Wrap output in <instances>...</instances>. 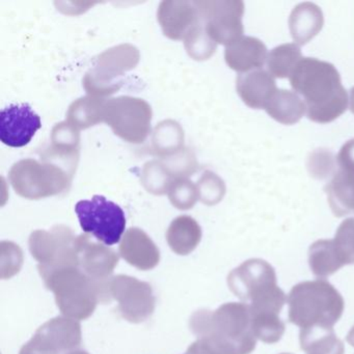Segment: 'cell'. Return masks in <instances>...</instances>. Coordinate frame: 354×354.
Masks as SVG:
<instances>
[{"label": "cell", "instance_id": "obj_1", "mask_svg": "<svg viewBox=\"0 0 354 354\" xmlns=\"http://www.w3.org/2000/svg\"><path fill=\"white\" fill-rule=\"evenodd\" d=\"M289 80L294 92L304 99L310 121L331 123L347 111V91L333 64L302 57Z\"/></svg>", "mask_w": 354, "mask_h": 354}, {"label": "cell", "instance_id": "obj_2", "mask_svg": "<svg viewBox=\"0 0 354 354\" xmlns=\"http://www.w3.org/2000/svg\"><path fill=\"white\" fill-rule=\"evenodd\" d=\"M190 329L198 337H208L230 354H250L257 346L250 306L227 302L217 310H200L190 318Z\"/></svg>", "mask_w": 354, "mask_h": 354}, {"label": "cell", "instance_id": "obj_3", "mask_svg": "<svg viewBox=\"0 0 354 354\" xmlns=\"http://www.w3.org/2000/svg\"><path fill=\"white\" fill-rule=\"evenodd\" d=\"M288 306L289 322L300 329L333 328L345 310L343 296L324 279L294 286L288 296Z\"/></svg>", "mask_w": 354, "mask_h": 354}, {"label": "cell", "instance_id": "obj_4", "mask_svg": "<svg viewBox=\"0 0 354 354\" xmlns=\"http://www.w3.org/2000/svg\"><path fill=\"white\" fill-rule=\"evenodd\" d=\"M227 286L252 314L279 315L287 301L277 285L275 269L263 259H250L233 269L227 275Z\"/></svg>", "mask_w": 354, "mask_h": 354}, {"label": "cell", "instance_id": "obj_5", "mask_svg": "<svg viewBox=\"0 0 354 354\" xmlns=\"http://www.w3.org/2000/svg\"><path fill=\"white\" fill-rule=\"evenodd\" d=\"M40 275L47 289L55 294L57 308L68 318L77 321L90 318L102 300L100 287L76 265L53 269Z\"/></svg>", "mask_w": 354, "mask_h": 354}, {"label": "cell", "instance_id": "obj_6", "mask_svg": "<svg viewBox=\"0 0 354 354\" xmlns=\"http://www.w3.org/2000/svg\"><path fill=\"white\" fill-rule=\"evenodd\" d=\"M74 174L62 165L41 158L18 161L10 171V182L16 194L28 200H40L68 192Z\"/></svg>", "mask_w": 354, "mask_h": 354}, {"label": "cell", "instance_id": "obj_7", "mask_svg": "<svg viewBox=\"0 0 354 354\" xmlns=\"http://www.w3.org/2000/svg\"><path fill=\"white\" fill-rule=\"evenodd\" d=\"M140 62V51L133 45L113 47L99 55L84 78V88L90 96L106 98L123 86L122 77Z\"/></svg>", "mask_w": 354, "mask_h": 354}, {"label": "cell", "instance_id": "obj_8", "mask_svg": "<svg viewBox=\"0 0 354 354\" xmlns=\"http://www.w3.org/2000/svg\"><path fill=\"white\" fill-rule=\"evenodd\" d=\"M152 109L147 101L130 96L109 99L103 109V122L115 136L130 144H142L151 132Z\"/></svg>", "mask_w": 354, "mask_h": 354}, {"label": "cell", "instance_id": "obj_9", "mask_svg": "<svg viewBox=\"0 0 354 354\" xmlns=\"http://www.w3.org/2000/svg\"><path fill=\"white\" fill-rule=\"evenodd\" d=\"M75 212L84 233L94 236L98 241L111 246L119 243L126 227L123 209L102 196H94L92 200L80 201Z\"/></svg>", "mask_w": 354, "mask_h": 354}, {"label": "cell", "instance_id": "obj_10", "mask_svg": "<svg viewBox=\"0 0 354 354\" xmlns=\"http://www.w3.org/2000/svg\"><path fill=\"white\" fill-rule=\"evenodd\" d=\"M77 236L66 225L53 227L50 231L32 232L28 240L30 254L39 262V272L76 265L75 241Z\"/></svg>", "mask_w": 354, "mask_h": 354}, {"label": "cell", "instance_id": "obj_11", "mask_svg": "<svg viewBox=\"0 0 354 354\" xmlns=\"http://www.w3.org/2000/svg\"><path fill=\"white\" fill-rule=\"evenodd\" d=\"M207 34L225 47L243 37L244 3L239 0L196 1Z\"/></svg>", "mask_w": 354, "mask_h": 354}, {"label": "cell", "instance_id": "obj_12", "mask_svg": "<svg viewBox=\"0 0 354 354\" xmlns=\"http://www.w3.org/2000/svg\"><path fill=\"white\" fill-rule=\"evenodd\" d=\"M109 299L118 302V310L130 323L148 320L155 310L156 297L152 286L129 275L113 277L109 283Z\"/></svg>", "mask_w": 354, "mask_h": 354}, {"label": "cell", "instance_id": "obj_13", "mask_svg": "<svg viewBox=\"0 0 354 354\" xmlns=\"http://www.w3.org/2000/svg\"><path fill=\"white\" fill-rule=\"evenodd\" d=\"M82 325L77 320L55 317L38 328L19 354L69 353L82 344Z\"/></svg>", "mask_w": 354, "mask_h": 354}, {"label": "cell", "instance_id": "obj_14", "mask_svg": "<svg viewBox=\"0 0 354 354\" xmlns=\"http://www.w3.org/2000/svg\"><path fill=\"white\" fill-rule=\"evenodd\" d=\"M75 252L78 268L100 287L101 302L111 301L109 283L119 264V254L105 244L95 241L88 234L76 237Z\"/></svg>", "mask_w": 354, "mask_h": 354}, {"label": "cell", "instance_id": "obj_15", "mask_svg": "<svg viewBox=\"0 0 354 354\" xmlns=\"http://www.w3.org/2000/svg\"><path fill=\"white\" fill-rule=\"evenodd\" d=\"M41 127V118L28 104H11L0 113V140L12 148L30 144Z\"/></svg>", "mask_w": 354, "mask_h": 354}, {"label": "cell", "instance_id": "obj_16", "mask_svg": "<svg viewBox=\"0 0 354 354\" xmlns=\"http://www.w3.org/2000/svg\"><path fill=\"white\" fill-rule=\"evenodd\" d=\"M157 19L163 34L171 40H185L200 22V12L196 1L175 0L162 1L157 12Z\"/></svg>", "mask_w": 354, "mask_h": 354}, {"label": "cell", "instance_id": "obj_17", "mask_svg": "<svg viewBox=\"0 0 354 354\" xmlns=\"http://www.w3.org/2000/svg\"><path fill=\"white\" fill-rule=\"evenodd\" d=\"M122 258L140 270L154 269L160 262V252L150 236L138 227H131L122 238L119 248Z\"/></svg>", "mask_w": 354, "mask_h": 354}, {"label": "cell", "instance_id": "obj_18", "mask_svg": "<svg viewBox=\"0 0 354 354\" xmlns=\"http://www.w3.org/2000/svg\"><path fill=\"white\" fill-rule=\"evenodd\" d=\"M267 57L264 43L254 37L243 36L225 47V63L240 74L262 69Z\"/></svg>", "mask_w": 354, "mask_h": 354}, {"label": "cell", "instance_id": "obj_19", "mask_svg": "<svg viewBox=\"0 0 354 354\" xmlns=\"http://www.w3.org/2000/svg\"><path fill=\"white\" fill-rule=\"evenodd\" d=\"M236 88L241 100L252 109H265L277 91L274 77L263 69L239 74Z\"/></svg>", "mask_w": 354, "mask_h": 354}, {"label": "cell", "instance_id": "obj_20", "mask_svg": "<svg viewBox=\"0 0 354 354\" xmlns=\"http://www.w3.org/2000/svg\"><path fill=\"white\" fill-rule=\"evenodd\" d=\"M324 24L322 10L313 3H302L292 10L289 30L296 44H308L322 30Z\"/></svg>", "mask_w": 354, "mask_h": 354}, {"label": "cell", "instance_id": "obj_21", "mask_svg": "<svg viewBox=\"0 0 354 354\" xmlns=\"http://www.w3.org/2000/svg\"><path fill=\"white\" fill-rule=\"evenodd\" d=\"M324 190L335 216L354 213V173L337 169Z\"/></svg>", "mask_w": 354, "mask_h": 354}, {"label": "cell", "instance_id": "obj_22", "mask_svg": "<svg viewBox=\"0 0 354 354\" xmlns=\"http://www.w3.org/2000/svg\"><path fill=\"white\" fill-rule=\"evenodd\" d=\"M169 248L179 256L192 254L202 240V229L198 221L188 215H181L171 221L167 232Z\"/></svg>", "mask_w": 354, "mask_h": 354}, {"label": "cell", "instance_id": "obj_23", "mask_svg": "<svg viewBox=\"0 0 354 354\" xmlns=\"http://www.w3.org/2000/svg\"><path fill=\"white\" fill-rule=\"evenodd\" d=\"M265 111L269 117L279 123L294 125L306 115V107L304 100L295 92L277 90L267 103Z\"/></svg>", "mask_w": 354, "mask_h": 354}, {"label": "cell", "instance_id": "obj_24", "mask_svg": "<svg viewBox=\"0 0 354 354\" xmlns=\"http://www.w3.org/2000/svg\"><path fill=\"white\" fill-rule=\"evenodd\" d=\"M300 348L306 354H344L345 346L333 328L312 327L300 329Z\"/></svg>", "mask_w": 354, "mask_h": 354}, {"label": "cell", "instance_id": "obj_25", "mask_svg": "<svg viewBox=\"0 0 354 354\" xmlns=\"http://www.w3.org/2000/svg\"><path fill=\"white\" fill-rule=\"evenodd\" d=\"M308 265L313 274L319 279H326L344 267L333 239L318 240L310 246Z\"/></svg>", "mask_w": 354, "mask_h": 354}, {"label": "cell", "instance_id": "obj_26", "mask_svg": "<svg viewBox=\"0 0 354 354\" xmlns=\"http://www.w3.org/2000/svg\"><path fill=\"white\" fill-rule=\"evenodd\" d=\"M106 98L82 97L72 103L67 113V122L78 131L88 129L103 122V109Z\"/></svg>", "mask_w": 354, "mask_h": 354}, {"label": "cell", "instance_id": "obj_27", "mask_svg": "<svg viewBox=\"0 0 354 354\" xmlns=\"http://www.w3.org/2000/svg\"><path fill=\"white\" fill-rule=\"evenodd\" d=\"M153 149L161 158L173 156L184 149V132L175 121L161 122L153 136Z\"/></svg>", "mask_w": 354, "mask_h": 354}, {"label": "cell", "instance_id": "obj_28", "mask_svg": "<svg viewBox=\"0 0 354 354\" xmlns=\"http://www.w3.org/2000/svg\"><path fill=\"white\" fill-rule=\"evenodd\" d=\"M301 59V50L297 44L279 45L268 53L267 69L272 77L290 78Z\"/></svg>", "mask_w": 354, "mask_h": 354}, {"label": "cell", "instance_id": "obj_29", "mask_svg": "<svg viewBox=\"0 0 354 354\" xmlns=\"http://www.w3.org/2000/svg\"><path fill=\"white\" fill-rule=\"evenodd\" d=\"M252 331L257 339L265 344H275L281 341L285 333L286 326L279 315L252 314Z\"/></svg>", "mask_w": 354, "mask_h": 354}, {"label": "cell", "instance_id": "obj_30", "mask_svg": "<svg viewBox=\"0 0 354 354\" xmlns=\"http://www.w3.org/2000/svg\"><path fill=\"white\" fill-rule=\"evenodd\" d=\"M175 180L162 161H151L142 169V182L151 194L158 196L167 194Z\"/></svg>", "mask_w": 354, "mask_h": 354}, {"label": "cell", "instance_id": "obj_31", "mask_svg": "<svg viewBox=\"0 0 354 354\" xmlns=\"http://www.w3.org/2000/svg\"><path fill=\"white\" fill-rule=\"evenodd\" d=\"M201 17V16H200ZM188 55L196 61H206L214 55L217 44L207 34L202 19L184 40Z\"/></svg>", "mask_w": 354, "mask_h": 354}, {"label": "cell", "instance_id": "obj_32", "mask_svg": "<svg viewBox=\"0 0 354 354\" xmlns=\"http://www.w3.org/2000/svg\"><path fill=\"white\" fill-rule=\"evenodd\" d=\"M167 194L173 206L179 210L192 209L200 200L198 186L194 185L187 178L176 179L171 183Z\"/></svg>", "mask_w": 354, "mask_h": 354}, {"label": "cell", "instance_id": "obj_33", "mask_svg": "<svg viewBox=\"0 0 354 354\" xmlns=\"http://www.w3.org/2000/svg\"><path fill=\"white\" fill-rule=\"evenodd\" d=\"M344 266L354 264V218L345 219L337 227L333 239Z\"/></svg>", "mask_w": 354, "mask_h": 354}, {"label": "cell", "instance_id": "obj_34", "mask_svg": "<svg viewBox=\"0 0 354 354\" xmlns=\"http://www.w3.org/2000/svg\"><path fill=\"white\" fill-rule=\"evenodd\" d=\"M196 186L200 200L209 206L218 204L225 194V182L213 171H205Z\"/></svg>", "mask_w": 354, "mask_h": 354}, {"label": "cell", "instance_id": "obj_35", "mask_svg": "<svg viewBox=\"0 0 354 354\" xmlns=\"http://www.w3.org/2000/svg\"><path fill=\"white\" fill-rule=\"evenodd\" d=\"M162 163L175 179L187 178L194 173L198 165L194 153L189 149L185 148L173 156L162 158Z\"/></svg>", "mask_w": 354, "mask_h": 354}, {"label": "cell", "instance_id": "obj_36", "mask_svg": "<svg viewBox=\"0 0 354 354\" xmlns=\"http://www.w3.org/2000/svg\"><path fill=\"white\" fill-rule=\"evenodd\" d=\"M185 354H230L223 348L211 341L208 337H198L194 343L188 347Z\"/></svg>", "mask_w": 354, "mask_h": 354}, {"label": "cell", "instance_id": "obj_37", "mask_svg": "<svg viewBox=\"0 0 354 354\" xmlns=\"http://www.w3.org/2000/svg\"><path fill=\"white\" fill-rule=\"evenodd\" d=\"M337 162L339 169L354 173V138L343 145L337 154Z\"/></svg>", "mask_w": 354, "mask_h": 354}, {"label": "cell", "instance_id": "obj_38", "mask_svg": "<svg viewBox=\"0 0 354 354\" xmlns=\"http://www.w3.org/2000/svg\"><path fill=\"white\" fill-rule=\"evenodd\" d=\"M346 339H347L348 343H349L350 345H351L352 347L354 348V326L352 327L351 329H350L349 333H348L347 337H346Z\"/></svg>", "mask_w": 354, "mask_h": 354}, {"label": "cell", "instance_id": "obj_39", "mask_svg": "<svg viewBox=\"0 0 354 354\" xmlns=\"http://www.w3.org/2000/svg\"><path fill=\"white\" fill-rule=\"evenodd\" d=\"M350 111L354 113V88L350 91Z\"/></svg>", "mask_w": 354, "mask_h": 354}, {"label": "cell", "instance_id": "obj_40", "mask_svg": "<svg viewBox=\"0 0 354 354\" xmlns=\"http://www.w3.org/2000/svg\"><path fill=\"white\" fill-rule=\"evenodd\" d=\"M67 354H90L88 352L84 351V350H73V351L69 352Z\"/></svg>", "mask_w": 354, "mask_h": 354}, {"label": "cell", "instance_id": "obj_41", "mask_svg": "<svg viewBox=\"0 0 354 354\" xmlns=\"http://www.w3.org/2000/svg\"><path fill=\"white\" fill-rule=\"evenodd\" d=\"M281 354H292V353H281Z\"/></svg>", "mask_w": 354, "mask_h": 354}]
</instances>
